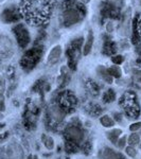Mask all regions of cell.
I'll use <instances>...</instances> for the list:
<instances>
[{
    "label": "cell",
    "mask_w": 141,
    "mask_h": 159,
    "mask_svg": "<svg viewBox=\"0 0 141 159\" xmlns=\"http://www.w3.org/2000/svg\"><path fill=\"white\" fill-rule=\"evenodd\" d=\"M21 12L31 22L42 24L51 13L50 0H22Z\"/></svg>",
    "instance_id": "1"
},
{
    "label": "cell",
    "mask_w": 141,
    "mask_h": 159,
    "mask_svg": "<svg viewBox=\"0 0 141 159\" xmlns=\"http://www.w3.org/2000/svg\"><path fill=\"white\" fill-rule=\"evenodd\" d=\"M13 33H14L16 40L18 43L20 48H25L30 43V34L29 31L24 25L19 24L15 25L14 29H13Z\"/></svg>",
    "instance_id": "2"
},
{
    "label": "cell",
    "mask_w": 141,
    "mask_h": 159,
    "mask_svg": "<svg viewBox=\"0 0 141 159\" xmlns=\"http://www.w3.org/2000/svg\"><path fill=\"white\" fill-rule=\"evenodd\" d=\"M80 13L76 10L73 9H69L67 11H65L63 15V22L66 27H70V25H75L76 22L80 20Z\"/></svg>",
    "instance_id": "3"
},
{
    "label": "cell",
    "mask_w": 141,
    "mask_h": 159,
    "mask_svg": "<svg viewBox=\"0 0 141 159\" xmlns=\"http://www.w3.org/2000/svg\"><path fill=\"white\" fill-rule=\"evenodd\" d=\"M67 136L69 139L71 140V142L73 143H81L84 140V133L80 127L72 125L69 126L67 129Z\"/></svg>",
    "instance_id": "4"
},
{
    "label": "cell",
    "mask_w": 141,
    "mask_h": 159,
    "mask_svg": "<svg viewBox=\"0 0 141 159\" xmlns=\"http://www.w3.org/2000/svg\"><path fill=\"white\" fill-rule=\"evenodd\" d=\"M13 51V43L6 35H0V55H10Z\"/></svg>",
    "instance_id": "5"
},
{
    "label": "cell",
    "mask_w": 141,
    "mask_h": 159,
    "mask_svg": "<svg viewBox=\"0 0 141 159\" xmlns=\"http://www.w3.org/2000/svg\"><path fill=\"white\" fill-rule=\"evenodd\" d=\"M61 52H63V50H61V47L60 45L54 46V47L51 49V51L49 52V54H48L47 63L49 64L50 66L55 65V64L61 60Z\"/></svg>",
    "instance_id": "6"
},
{
    "label": "cell",
    "mask_w": 141,
    "mask_h": 159,
    "mask_svg": "<svg viewBox=\"0 0 141 159\" xmlns=\"http://www.w3.org/2000/svg\"><path fill=\"white\" fill-rule=\"evenodd\" d=\"M49 112H50V116L57 122L63 121L64 118L66 116L65 108H63V107H61L60 105H56V104L52 105V106L50 107Z\"/></svg>",
    "instance_id": "7"
},
{
    "label": "cell",
    "mask_w": 141,
    "mask_h": 159,
    "mask_svg": "<svg viewBox=\"0 0 141 159\" xmlns=\"http://www.w3.org/2000/svg\"><path fill=\"white\" fill-rule=\"evenodd\" d=\"M7 156H9V159H21L24 156L22 148L17 143H12L7 148Z\"/></svg>",
    "instance_id": "8"
},
{
    "label": "cell",
    "mask_w": 141,
    "mask_h": 159,
    "mask_svg": "<svg viewBox=\"0 0 141 159\" xmlns=\"http://www.w3.org/2000/svg\"><path fill=\"white\" fill-rule=\"evenodd\" d=\"M0 18H1V21H3L4 24H11V22L17 21L18 16H17V14L13 9H7L2 12Z\"/></svg>",
    "instance_id": "9"
},
{
    "label": "cell",
    "mask_w": 141,
    "mask_h": 159,
    "mask_svg": "<svg viewBox=\"0 0 141 159\" xmlns=\"http://www.w3.org/2000/svg\"><path fill=\"white\" fill-rule=\"evenodd\" d=\"M97 73H98V75L103 80L105 83L111 84L112 81H114V78H111V76L109 75L108 72H107V68H105L104 66L100 65L99 67L97 68Z\"/></svg>",
    "instance_id": "10"
},
{
    "label": "cell",
    "mask_w": 141,
    "mask_h": 159,
    "mask_svg": "<svg viewBox=\"0 0 141 159\" xmlns=\"http://www.w3.org/2000/svg\"><path fill=\"white\" fill-rule=\"evenodd\" d=\"M92 45H93V33H92V31H89L88 36H87V39H86V43L83 47V55L87 56L89 53L91 52Z\"/></svg>",
    "instance_id": "11"
},
{
    "label": "cell",
    "mask_w": 141,
    "mask_h": 159,
    "mask_svg": "<svg viewBox=\"0 0 141 159\" xmlns=\"http://www.w3.org/2000/svg\"><path fill=\"white\" fill-rule=\"evenodd\" d=\"M122 135V129H112L111 132L107 133V138H108V140L111 141L112 144L116 145L118 140H119V138L121 137Z\"/></svg>",
    "instance_id": "12"
},
{
    "label": "cell",
    "mask_w": 141,
    "mask_h": 159,
    "mask_svg": "<svg viewBox=\"0 0 141 159\" xmlns=\"http://www.w3.org/2000/svg\"><path fill=\"white\" fill-rule=\"evenodd\" d=\"M100 123L105 129H112L115 126V120L108 115H103L100 118Z\"/></svg>",
    "instance_id": "13"
},
{
    "label": "cell",
    "mask_w": 141,
    "mask_h": 159,
    "mask_svg": "<svg viewBox=\"0 0 141 159\" xmlns=\"http://www.w3.org/2000/svg\"><path fill=\"white\" fill-rule=\"evenodd\" d=\"M102 159H120V156L112 148H104L102 151Z\"/></svg>",
    "instance_id": "14"
},
{
    "label": "cell",
    "mask_w": 141,
    "mask_h": 159,
    "mask_svg": "<svg viewBox=\"0 0 141 159\" xmlns=\"http://www.w3.org/2000/svg\"><path fill=\"white\" fill-rule=\"evenodd\" d=\"M42 140L45 144V147L47 148V150L49 151H52L54 148V140L51 136H48V135H43L42 137Z\"/></svg>",
    "instance_id": "15"
},
{
    "label": "cell",
    "mask_w": 141,
    "mask_h": 159,
    "mask_svg": "<svg viewBox=\"0 0 141 159\" xmlns=\"http://www.w3.org/2000/svg\"><path fill=\"white\" fill-rule=\"evenodd\" d=\"M127 143L132 147H136V145H139L140 143V135L137 133H132L129 137H127Z\"/></svg>",
    "instance_id": "16"
},
{
    "label": "cell",
    "mask_w": 141,
    "mask_h": 159,
    "mask_svg": "<svg viewBox=\"0 0 141 159\" xmlns=\"http://www.w3.org/2000/svg\"><path fill=\"white\" fill-rule=\"evenodd\" d=\"M107 72H108L109 75L111 78H116V79H119L121 78V74H122V71L118 66H112V67L107 69Z\"/></svg>",
    "instance_id": "17"
},
{
    "label": "cell",
    "mask_w": 141,
    "mask_h": 159,
    "mask_svg": "<svg viewBox=\"0 0 141 159\" xmlns=\"http://www.w3.org/2000/svg\"><path fill=\"white\" fill-rule=\"evenodd\" d=\"M124 151H125V154L130 158H135L138 153L137 150L135 148V147H132V145H127V147L124 148Z\"/></svg>",
    "instance_id": "18"
},
{
    "label": "cell",
    "mask_w": 141,
    "mask_h": 159,
    "mask_svg": "<svg viewBox=\"0 0 141 159\" xmlns=\"http://www.w3.org/2000/svg\"><path fill=\"white\" fill-rule=\"evenodd\" d=\"M116 145L118 147V148H120V150H124V148L127 147V137L126 136H121V137L119 138V140H118Z\"/></svg>",
    "instance_id": "19"
},
{
    "label": "cell",
    "mask_w": 141,
    "mask_h": 159,
    "mask_svg": "<svg viewBox=\"0 0 141 159\" xmlns=\"http://www.w3.org/2000/svg\"><path fill=\"white\" fill-rule=\"evenodd\" d=\"M141 129V121L134 122L130 125V130L132 133H137Z\"/></svg>",
    "instance_id": "20"
},
{
    "label": "cell",
    "mask_w": 141,
    "mask_h": 159,
    "mask_svg": "<svg viewBox=\"0 0 141 159\" xmlns=\"http://www.w3.org/2000/svg\"><path fill=\"white\" fill-rule=\"evenodd\" d=\"M111 61H112V63L116 64V65H121L123 61H124V57H123L122 55H116L111 58Z\"/></svg>",
    "instance_id": "21"
},
{
    "label": "cell",
    "mask_w": 141,
    "mask_h": 159,
    "mask_svg": "<svg viewBox=\"0 0 141 159\" xmlns=\"http://www.w3.org/2000/svg\"><path fill=\"white\" fill-rule=\"evenodd\" d=\"M115 97H116V96H115V92L112 91L111 89L107 91L106 94H105V99H108V100H107V102H112L115 100Z\"/></svg>",
    "instance_id": "22"
},
{
    "label": "cell",
    "mask_w": 141,
    "mask_h": 159,
    "mask_svg": "<svg viewBox=\"0 0 141 159\" xmlns=\"http://www.w3.org/2000/svg\"><path fill=\"white\" fill-rule=\"evenodd\" d=\"M32 158H33V157H32V156H31V155H30V156H29V157H28L27 159H32Z\"/></svg>",
    "instance_id": "23"
},
{
    "label": "cell",
    "mask_w": 141,
    "mask_h": 159,
    "mask_svg": "<svg viewBox=\"0 0 141 159\" xmlns=\"http://www.w3.org/2000/svg\"><path fill=\"white\" fill-rule=\"evenodd\" d=\"M139 148H141V140H140V143H139Z\"/></svg>",
    "instance_id": "24"
},
{
    "label": "cell",
    "mask_w": 141,
    "mask_h": 159,
    "mask_svg": "<svg viewBox=\"0 0 141 159\" xmlns=\"http://www.w3.org/2000/svg\"><path fill=\"white\" fill-rule=\"evenodd\" d=\"M139 135H140V136H141V129H140V134H139Z\"/></svg>",
    "instance_id": "25"
}]
</instances>
